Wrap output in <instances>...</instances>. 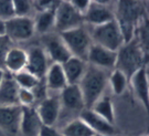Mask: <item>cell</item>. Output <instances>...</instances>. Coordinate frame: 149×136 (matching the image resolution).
Masks as SVG:
<instances>
[{
    "mask_svg": "<svg viewBox=\"0 0 149 136\" xmlns=\"http://www.w3.org/2000/svg\"><path fill=\"white\" fill-rule=\"evenodd\" d=\"M5 34V21L0 20V36Z\"/></svg>",
    "mask_w": 149,
    "mask_h": 136,
    "instance_id": "836d02e7",
    "label": "cell"
},
{
    "mask_svg": "<svg viewBox=\"0 0 149 136\" xmlns=\"http://www.w3.org/2000/svg\"><path fill=\"white\" fill-rule=\"evenodd\" d=\"M33 95H34V100L36 102H42L43 100H45L47 97H49L48 95V88H47V84L44 81V78L40 79L39 82L37 83V85L31 90Z\"/></svg>",
    "mask_w": 149,
    "mask_h": 136,
    "instance_id": "f1b7e54d",
    "label": "cell"
},
{
    "mask_svg": "<svg viewBox=\"0 0 149 136\" xmlns=\"http://www.w3.org/2000/svg\"><path fill=\"white\" fill-rule=\"evenodd\" d=\"M91 39L94 41L95 44L114 52H117L125 44V40L116 19L109 21L105 25L94 27Z\"/></svg>",
    "mask_w": 149,
    "mask_h": 136,
    "instance_id": "3957f363",
    "label": "cell"
},
{
    "mask_svg": "<svg viewBox=\"0 0 149 136\" xmlns=\"http://www.w3.org/2000/svg\"><path fill=\"white\" fill-rule=\"evenodd\" d=\"M81 120L93 131L94 134L103 136H114L115 128L114 125L108 123L106 120L97 115L95 112L91 109H84L80 112Z\"/></svg>",
    "mask_w": 149,
    "mask_h": 136,
    "instance_id": "7c38bea8",
    "label": "cell"
},
{
    "mask_svg": "<svg viewBox=\"0 0 149 136\" xmlns=\"http://www.w3.org/2000/svg\"><path fill=\"white\" fill-rule=\"evenodd\" d=\"M144 62V55L138 42L135 39L127 42L117 51V59L115 69L122 71L127 76L128 81L134 74L141 69Z\"/></svg>",
    "mask_w": 149,
    "mask_h": 136,
    "instance_id": "7a4b0ae2",
    "label": "cell"
},
{
    "mask_svg": "<svg viewBox=\"0 0 149 136\" xmlns=\"http://www.w3.org/2000/svg\"><path fill=\"white\" fill-rule=\"evenodd\" d=\"M12 48V41L6 34L0 36V65L3 64L8 51Z\"/></svg>",
    "mask_w": 149,
    "mask_h": 136,
    "instance_id": "4dcf8cb0",
    "label": "cell"
},
{
    "mask_svg": "<svg viewBox=\"0 0 149 136\" xmlns=\"http://www.w3.org/2000/svg\"><path fill=\"white\" fill-rule=\"evenodd\" d=\"M84 17L72 7L70 1H60L55 9V25L54 28L59 33L69 31L82 27Z\"/></svg>",
    "mask_w": 149,
    "mask_h": 136,
    "instance_id": "5b68a950",
    "label": "cell"
},
{
    "mask_svg": "<svg viewBox=\"0 0 149 136\" xmlns=\"http://www.w3.org/2000/svg\"><path fill=\"white\" fill-rule=\"evenodd\" d=\"M3 76H5V71L0 68V84H1L2 80H3Z\"/></svg>",
    "mask_w": 149,
    "mask_h": 136,
    "instance_id": "e575fe53",
    "label": "cell"
},
{
    "mask_svg": "<svg viewBox=\"0 0 149 136\" xmlns=\"http://www.w3.org/2000/svg\"><path fill=\"white\" fill-rule=\"evenodd\" d=\"M61 136H94L95 134L81 118L69 122L61 130Z\"/></svg>",
    "mask_w": 149,
    "mask_h": 136,
    "instance_id": "603a6c76",
    "label": "cell"
},
{
    "mask_svg": "<svg viewBox=\"0 0 149 136\" xmlns=\"http://www.w3.org/2000/svg\"><path fill=\"white\" fill-rule=\"evenodd\" d=\"M108 82L111 84L113 92L116 95H120L125 92V90L127 88L128 79L122 71H119L117 69H114L109 78H108Z\"/></svg>",
    "mask_w": 149,
    "mask_h": 136,
    "instance_id": "d4e9b609",
    "label": "cell"
},
{
    "mask_svg": "<svg viewBox=\"0 0 149 136\" xmlns=\"http://www.w3.org/2000/svg\"><path fill=\"white\" fill-rule=\"evenodd\" d=\"M94 136H103V135H97V134H95Z\"/></svg>",
    "mask_w": 149,
    "mask_h": 136,
    "instance_id": "d590c367",
    "label": "cell"
},
{
    "mask_svg": "<svg viewBox=\"0 0 149 136\" xmlns=\"http://www.w3.org/2000/svg\"><path fill=\"white\" fill-rule=\"evenodd\" d=\"M61 65L63 69L68 84H77L79 85L83 75L85 73L87 62L79 58L71 57L66 62H64Z\"/></svg>",
    "mask_w": 149,
    "mask_h": 136,
    "instance_id": "ac0fdd59",
    "label": "cell"
},
{
    "mask_svg": "<svg viewBox=\"0 0 149 136\" xmlns=\"http://www.w3.org/2000/svg\"><path fill=\"white\" fill-rule=\"evenodd\" d=\"M43 44H44L43 50L47 57L51 59L53 63L63 64L72 57L60 36L49 34L43 38Z\"/></svg>",
    "mask_w": 149,
    "mask_h": 136,
    "instance_id": "30bf717a",
    "label": "cell"
},
{
    "mask_svg": "<svg viewBox=\"0 0 149 136\" xmlns=\"http://www.w3.org/2000/svg\"><path fill=\"white\" fill-rule=\"evenodd\" d=\"M70 4L72 5V7L79 13H81L82 16H84L85 12L87 11V9H88V7H90L91 1L90 0H71Z\"/></svg>",
    "mask_w": 149,
    "mask_h": 136,
    "instance_id": "1f68e13d",
    "label": "cell"
},
{
    "mask_svg": "<svg viewBox=\"0 0 149 136\" xmlns=\"http://www.w3.org/2000/svg\"><path fill=\"white\" fill-rule=\"evenodd\" d=\"M15 17H29V13L32 10L31 1L29 0H12Z\"/></svg>",
    "mask_w": 149,
    "mask_h": 136,
    "instance_id": "4316f807",
    "label": "cell"
},
{
    "mask_svg": "<svg viewBox=\"0 0 149 136\" xmlns=\"http://www.w3.org/2000/svg\"><path fill=\"white\" fill-rule=\"evenodd\" d=\"M130 83L133 86L136 97L144 104L146 109H148L149 103V88H148V76L146 68L143 67L139 69L136 73L130 78Z\"/></svg>",
    "mask_w": 149,
    "mask_h": 136,
    "instance_id": "d6986e66",
    "label": "cell"
},
{
    "mask_svg": "<svg viewBox=\"0 0 149 136\" xmlns=\"http://www.w3.org/2000/svg\"><path fill=\"white\" fill-rule=\"evenodd\" d=\"M38 136H61V133L58 130H55L53 126L42 125Z\"/></svg>",
    "mask_w": 149,
    "mask_h": 136,
    "instance_id": "d6a6232c",
    "label": "cell"
},
{
    "mask_svg": "<svg viewBox=\"0 0 149 136\" xmlns=\"http://www.w3.org/2000/svg\"><path fill=\"white\" fill-rule=\"evenodd\" d=\"M18 103L20 106H33V104L36 103V100H34V95L31 90L19 89Z\"/></svg>",
    "mask_w": 149,
    "mask_h": 136,
    "instance_id": "f546056e",
    "label": "cell"
},
{
    "mask_svg": "<svg viewBox=\"0 0 149 136\" xmlns=\"http://www.w3.org/2000/svg\"><path fill=\"white\" fill-rule=\"evenodd\" d=\"M91 110H93L97 115H100L104 120H106L108 123L114 125L115 114H114L112 100L109 96H107V95L102 96L98 101H96V103L91 107Z\"/></svg>",
    "mask_w": 149,
    "mask_h": 136,
    "instance_id": "cb8c5ba5",
    "label": "cell"
},
{
    "mask_svg": "<svg viewBox=\"0 0 149 136\" xmlns=\"http://www.w3.org/2000/svg\"><path fill=\"white\" fill-rule=\"evenodd\" d=\"M55 9L56 8L38 12L36 19L33 20L34 31L45 34L53 29L55 25Z\"/></svg>",
    "mask_w": 149,
    "mask_h": 136,
    "instance_id": "7402d4cb",
    "label": "cell"
},
{
    "mask_svg": "<svg viewBox=\"0 0 149 136\" xmlns=\"http://www.w3.org/2000/svg\"><path fill=\"white\" fill-rule=\"evenodd\" d=\"M116 136H126V135H116Z\"/></svg>",
    "mask_w": 149,
    "mask_h": 136,
    "instance_id": "8d00e7d4",
    "label": "cell"
},
{
    "mask_svg": "<svg viewBox=\"0 0 149 136\" xmlns=\"http://www.w3.org/2000/svg\"><path fill=\"white\" fill-rule=\"evenodd\" d=\"M34 32V23L30 17H13L5 22V34L12 42L27 41Z\"/></svg>",
    "mask_w": 149,
    "mask_h": 136,
    "instance_id": "52a82bcc",
    "label": "cell"
},
{
    "mask_svg": "<svg viewBox=\"0 0 149 136\" xmlns=\"http://www.w3.org/2000/svg\"><path fill=\"white\" fill-rule=\"evenodd\" d=\"M19 86L10 73H5L3 80L0 84V106L19 105L18 103Z\"/></svg>",
    "mask_w": 149,
    "mask_h": 136,
    "instance_id": "e0dca14e",
    "label": "cell"
},
{
    "mask_svg": "<svg viewBox=\"0 0 149 136\" xmlns=\"http://www.w3.org/2000/svg\"><path fill=\"white\" fill-rule=\"evenodd\" d=\"M144 136H148V135H144Z\"/></svg>",
    "mask_w": 149,
    "mask_h": 136,
    "instance_id": "74e56055",
    "label": "cell"
},
{
    "mask_svg": "<svg viewBox=\"0 0 149 136\" xmlns=\"http://www.w3.org/2000/svg\"><path fill=\"white\" fill-rule=\"evenodd\" d=\"M72 57L86 61L87 52L92 44L91 34L83 27H79L59 34Z\"/></svg>",
    "mask_w": 149,
    "mask_h": 136,
    "instance_id": "277c9868",
    "label": "cell"
},
{
    "mask_svg": "<svg viewBox=\"0 0 149 136\" xmlns=\"http://www.w3.org/2000/svg\"><path fill=\"white\" fill-rule=\"evenodd\" d=\"M3 65L10 74H16L24 70L27 65V51L20 48L12 47L6 55Z\"/></svg>",
    "mask_w": 149,
    "mask_h": 136,
    "instance_id": "ffe728a7",
    "label": "cell"
},
{
    "mask_svg": "<svg viewBox=\"0 0 149 136\" xmlns=\"http://www.w3.org/2000/svg\"><path fill=\"white\" fill-rule=\"evenodd\" d=\"M119 16L116 19L125 43L132 41L135 32V22L138 19V5L132 1H122L118 5Z\"/></svg>",
    "mask_w": 149,
    "mask_h": 136,
    "instance_id": "8992f818",
    "label": "cell"
},
{
    "mask_svg": "<svg viewBox=\"0 0 149 136\" xmlns=\"http://www.w3.org/2000/svg\"><path fill=\"white\" fill-rule=\"evenodd\" d=\"M49 69V58L44 52L43 48L33 46L27 51V65L28 72L33 74L36 78L43 79Z\"/></svg>",
    "mask_w": 149,
    "mask_h": 136,
    "instance_id": "9c48e42d",
    "label": "cell"
},
{
    "mask_svg": "<svg viewBox=\"0 0 149 136\" xmlns=\"http://www.w3.org/2000/svg\"><path fill=\"white\" fill-rule=\"evenodd\" d=\"M107 83L108 78L106 71L87 64L85 73L79 83L85 109H91L96 103V101L103 96V92L105 91Z\"/></svg>",
    "mask_w": 149,
    "mask_h": 136,
    "instance_id": "6da1fadb",
    "label": "cell"
},
{
    "mask_svg": "<svg viewBox=\"0 0 149 136\" xmlns=\"http://www.w3.org/2000/svg\"><path fill=\"white\" fill-rule=\"evenodd\" d=\"M44 81L48 91H62L68 85L62 65L58 63H52L51 65H49Z\"/></svg>",
    "mask_w": 149,
    "mask_h": 136,
    "instance_id": "44dd1931",
    "label": "cell"
},
{
    "mask_svg": "<svg viewBox=\"0 0 149 136\" xmlns=\"http://www.w3.org/2000/svg\"><path fill=\"white\" fill-rule=\"evenodd\" d=\"M20 118H21L20 105L0 106V130L11 135H16L19 132Z\"/></svg>",
    "mask_w": 149,
    "mask_h": 136,
    "instance_id": "5bb4252c",
    "label": "cell"
},
{
    "mask_svg": "<svg viewBox=\"0 0 149 136\" xmlns=\"http://www.w3.org/2000/svg\"><path fill=\"white\" fill-rule=\"evenodd\" d=\"M36 111L42 125L54 126L59 120L61 112L60 99L58 96H49L38 104Z\"/></svg>",
    "mask_w": 149,
    "mask_h": 136,
    "instance_id": "8fae6325",
    "label": "cell"
},
{
    "mask_svg": "<svg viewBox=\"0 0 149 136\" xmlns=\"http://www.w3.org/2000/svg\"><path fill=\"white\" fill-rule=\"evenodd\" d=\"M116 59H117V52L107 50L101 46L92 43L87 52L86 62H88V64L95 68L106 71L109 69H115Z\"/></svg>",
    "mask_w": 149,
    "mask_h": 136,
    "instance_id": "ba28073f",
    "label": "cell"
},
{
    "mask_svg": "<svg viewBox=\"0 0 149 136\" xmlns=\"http://www.w3.org/2000/svg\"><path fill=\"white\" fill-rule=\"evenodd\" d=\"M60 103L63 105L66 110L77 111L81 112L85 109L83 95L81 92L80 86L77 84H68L62 91L60 95Z\"/></svg>",
    "mask_w": 149,
    "mask_h": 136,
    "instance_id": "2e32d148",
    "label": "cell"
},
{
    "mask_svg": "<svg viewBox=\"0 0 149 136\" xmlns=\"http://www.w3.org/2000/svg\"><path fill=\"white\" fill-rule=\"evenodd\" d=\"M15 17L12 0H0V20L8 21Z\"/></svg>",
    "mask_w": 149,
    "mask_h": 136,
    "instance_id": "83f0119b",
    "label": "cell"
},
{
    "mask_svg": "<svg viewBox=\"0 0 149 136\" xmlns=\"http://www.w3.org/2000/svg\"><path fill=\"white\" fill-rule=\"evenodd\" d=\"M42 123L38 116L34 106H21V118L19 132L22 136H38Z\"/></svg>",
    "mask_w": 149,
    "mask_h": 136,
    "instance_id": "9a60e30c",
    "label": "cell"
},
{
    "mask_svg": "<svg viewBox=\"0 0 149 136\" xmlns=\"http://www.w3.org/2000/svg\"><path fill=\"white\" fill-rule=\"evenodd\" d=\"M84 21L94 27L105 25L109 21L115 20V15L113 11L102 1H91L90 7L84 15Z\"/></svg>",
    "mask_w": 149,
    "mask_h": 136,
    "instance_id": "4fadbf2b",
    "label": "cell"
},
{
    "mask_svg": "<svg viewBox=\"0 0 149 136\" xmlns=\"http://www.w3.org/2000/svg\"><path fill=\"white\" fill-rule=\"evenodd\" d=\"M12 76L15 79V82L17 83V85L19 86V89L26 90H32L40 80V79L36 78L30 72H28L27 70H22L18 73L12 74Z\"/></svg>",
    "mask_w": 149,
    "mask_h": 136,
    "instance_id": "484cf974",
    "label": "cell"
}]
</instances>
